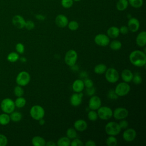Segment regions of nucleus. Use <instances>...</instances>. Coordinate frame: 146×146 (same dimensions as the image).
I'll return each mask as SVG.
<instances>
[{"mask_svg": "<svg viewBox=\"0 0 146 146\" xmlns=\"http://www.w3.org/2000/svg\"><path fill=\"white\" fill-rule=\"evenodd\" d=\"M78 59V54L74 50H70L67 51L64 56L65 63L70 66H74Z\"/></svg>", "mask_w": 146, "mask_h": 146, "instance_id": "6", "label": "nucleus"}, {"mask_svg": "<svg viewBox=\"0 0 146 146\" xmlns=\"http://www.w3.org/2000/svg\"><path fill=\"white\" fill-rule=\"evenodd\" d=\"M83 93L75 92L70 97V103L74 107H78L80 105L82 102Z\"/></svg>", "mask_w": 146, "mask_h": 146, "instance_id": "15", "label": "nucleus"}, {"mask_svg": "<svg viewBox=\"0 0 146 146\" xmlns=\"http://www.w3.org/2000/svg\"><path fill=\"white\" fill-rule=\"evenodd\" d=\"M129 59L132 64L136 67H143L146 64L145 52L140 50H134L129 55Z\"/></svg>", "mask_w": 146, "mask_h": 146, "instance_id": "1", "label": "nucleus"}, {"mask_svg": "<svg viewBox=\"0 0 146 146\" xmlns=\"http://www.w3.org/2000/svg\"><path fill=\"white\" fill-rule=\"evenodd\" d=\"M84 88V84L83 80L82 79L75 80L72 85V88L75 92H81Z\"/></svg>", "mask_w": 146, "mask_h": 146, "instance_id": "20", "label": "nucleus"}, {"mask_svg": "<svg viewBox=\"0 0 146 146\" xmlns=\"http://www.w3.org/2000/svg\"><path fill=\"white\" fill-rule=\"evenodd\" d=\"M55 22L59 27L63 28L67 26L68 20L66 15L63 14H59L55 18Z\"/></svg>", "mask_w": 146, "mask_h": 146, "instance_id": "17", "label": "nucleus"}, {"mask_svg": "<svg viewBox=\"0 0 146 146\" xmlns=\"http://www.w3.org/2000/svg\"><path fill=\"white\" fill-rule=\"evenodd\" d=\"M128 6V0H119L116 3V9L119 11L125 10Z\"/></svg>", "mask_w": 146, "mask_h": 146, "instance_id": "27", "label": "nucleus"}, {"mask_svg": "<svg viewBox=\"0 0 146 146\" xmlns=\"http://www.w3.org/2000/svg\"><path fill=\"white\" fill-rule=\"evenodd\" d=\"M46 145L47 146H56V143H55L54 141H48L47 143H46Z\"/></svg>", "mask_w": 146, "mask_h": 146, "instance_id": "50", "label": "nucleus"}, {"mask_svg": "<svg viewBox=\"0 0 146 146\" xmlns=\"http://www.w3.org/2000/svg\"><path fill=\"white\" fill-rule=\"evenodd\" d=\"M15 50L17 53L22 54L25 52V46L22 43H18L15 46Z\"/></svg>", "mask_w": 146, "mask_h": 146, "instance_id": "39", "label": "nucleus"}, {"mask_svg": "<svg viewBox=\"0 0 146 146\" xmlns=\"http://www.w3.org/2000/svg\"><path fill=\"white\" fill-rule=\"evenodd\" d=\"M133 74L132 71L128 69H124L121 73V77L122 80L127 83H129L132 81Z\"/></svg>", "mask_w": 146, "mask_h": 146, "instance_id": "21", "label": "nucleus"}, {"mask_svg": "<svg viewBox=\"0 0 146 146\" xmlns=\"http://www.w3.org/2000/svg\"><path fill=\"white\" fill-rule=\"evenodd\" d=\"M132 80L133 81L134 84H139L142 82V78L139 74H136L135 75L133 76V78Z\"/></svg>", "mask_w": 146, "mask_h": 146, "instance_id": "41", "label": "nucleus"}, {"mask_svg": "<svg viewBox=\"0 0 146 146\" xmlns=\"http://www.w3.org/2000/svg\"><path fill=\"white\" fill-rule=\"evenodd\" d=\"M112 116L116 120L125 119L128 116V111L124 107H117L113 111Z\"/></svg>", "mask_w": 146, "mask_h": 146, "instance_id": "10", "label": "nucleus"}, {"mask_svg": "<svg viewBox=\"0 0 146 146\" xmlns=\"http://www.w3.org/2000/svg\"><path fill=\"white\" fill-rule=\"evenodd\" d=\"M71 140L67 136H63L59 138L56 141L58 146H69L70 145Z\"/></svg>", "mask_w": 146, "mask_h": 146, "instance_id": "25", "label": "nucleus"}, {"mask_svg": "<svg viewBox=\"0 0 146 146\" xmlns=\"http://www.w3.org/2000/svg\"><path fill=\"white\" fill-rule=\"evenodd\" d=\"M102 106V100L100 98L96 95L91 96L88 102V107L92 110H97Z\"/></svg>", "mask_w": 146, "mask_h": 146, "instance_id": "12", "label": "nucleus"}, {"mask_svg": "<svg viewBox=\"0 0 146 146\" xmlns=\"http://www.w3.org/2000/svg\"><path fill=\"white\" fill-rule=\"evenodd\" d=\"M18 59H19V56L18 53L16 52H11L9 53L7 56V60L11 63L15 62Z\"/></svg>", "mask_w": 146, "mask_h": 146, "instance_id": "31", "label": "nucleus"}, {"mask_svg": "<svg viewBox=\"0 0 146 146\" xmlns=\"http://www.w3.org/2000/svg\"><path fill=\"white\" fill-rule=\"evenodd\" d=\"M14 94L17 97L22 96L24 94V90L21 86H17L14 88Z\"/></svg>", "mask_w": 146, "mask_h": 146, "instance_id": "35", "label": "nucleus"}, {"mask_svg": "<svg viewBox=\"0 0 146 146\" xmlns=\"http://www.w3.org/2000/svg\"><path fill=\"white\" fill-rule=\"evenodd\" d=\"M128 3L134 8H140L143 4V0H128Z\"/></svg>", "mask_w": 146, "mask_h": 146, "instance_id": "34", "label": "nucleus"}, {"mask_svg": "<svg viewBox=\"0 0 146 146\" xmlns=\"http://www.w3.org/2000/svg\"><path fill=\"white\" fill-rule=\"evenodd\" d=\"M38 121H39V124L41 125H44V123H45V120H44V119H43V118H42V119H39Z\"/></svg>", "mask_w": 146, "mask_h": 146, "instance_id": "51", "label": "nucleus"}, {"mask_svg": "<svg viewBox=\"0 0 146 146\" xmlns=\"http://www.w3.org/2000/svg\"><path fill=\"white\" fill-rule=\"evenodd\" d=\"M30 81V75L29 73L25 71H21L16 77V83L22 87L27 85Z\"/></svg>", "mask_w": 146, "mask_h": 146, "instance_id": "9", "label": "nucleus"}, {"mask_svg": "<svg viewBox=\"0 0 146 146\" xmlns=\"http://www.w3.org/2000/svg\"><path fill=\"white\" fill-rule=\"evenodd\" d=\"M10 120L14 122H18L22 118V115L21 112L18 111H13L9 115Z\"/></svg>", "mask_w": 146, "mask_h": 146, "instance_id": "26", "label": "nucleus"}, {"mask_svg": "<svg viewBox=\"0 0 146 146\" xmlns=\"http://www.w3.org/2000/svg\"><path fill=\"white\" fill-rule=\"evenodd\" d=\"M131 88L128 83L124 82L118 83L114 90L118 96H124L129 92Z\"/></svg>", "mask_w": 146, "mask_h": 146, "instance_id": "5", "label": "nucleus"}, {"mask_svg": "<svg viewBox=\"0 0 146 146\" xmlns=\"http://www.w3.org/2000/svg\"><path fill=\"white\" fill-rule=\"evenodd\" d=\"M87 117L90 121H94L98 119V115L97 112H96L95 110H91L87 113Z\"/></svg>", "mask_w": 146, "mask_h": 146, "instance_id": "36", "label": "nucleus"}, {"mask_svg": "<svg viewBox=\"0 0 146 146\" xmlns=\"http://www.w3.org/2000/svg\"><path fill=\"white\" fill-rule=\"evenodd\" d=\"M74 1H81V0H73Z\"/></svg>", "mask_w": 146, "mask_h": 146, "instance_id": "53", "label": "nucleus"}, {"mask_svg": "<svg viewBox=\"0 0 146 146\" xmlns=\"http://www.w3.org/2000/svg\"><path fill=\"white\" fill-rule=\"evenodd\" d=\"M1 110L6 113L10 114L15 110V106L14 101L10 98L3 99L0 104Z\"/></svg>", "mask_w": 146, "mask_h": 146, "instance_id": "4", "label": "nucleus"}, {"mask_svg": "<svg viewBox=\"0 0 146 146\" xmlns=\"http://www.w3.org/2000/svg\"><path fill=\"white\" fill-rule=\"evenodd\" d=\"M83 82H84V87H86V88H90L94 86V82L90 79L87 78L83 81Z\"/></svg>", "mask_w": 146, "mask_h": 146, "instance_id": "46", "label": "nucleus"}, {"mask_svg": "<svg viewBox=\"0 0 146 146\" xmlns=\"http://www.w3.org/2000/svg\"><path fill=\"white\" fill-rule=\"evenodd\" d=\"M87 122L83 119L76 120L74 123V128L79 132H83L87 129Z\"/></svg>", "mask_w": 146, "mask_h": 146, "instance_id": "18", "label": "nucleus"}, {"mask_svg": "<svg viewBox=\"0 0 146 146\" xmlns=\"http://www.w3.org/2000/svg\"><path fill=\"white\" fill-rule=\"evenodd\" d=\"M30 115L34 120L38 121L39 119L44 117L45 111L40 106L34 105L30 108Z\"/></svg>", "mask_w": 146, "mask_h": 146, "instance_id": "3", "label": "nucleus"}, {"mask_svg": "<svg viewBox=\"0 0 146 146\" xmlns=\"http://www.w3.org/2000/svg\"><path fill=\"white\" fill-rule=\"evenodd\" d=\"M105 131L109 136H116L120 133L121 128L119 124L115 121H110L105 125Z\"/></svg>", "mask_w": 146, "mask_h": 146, "instance_id": "2", "label": "nucleus"}, {"mask_svg": "<svg viewBox=\"0 0 146 146\" xmlns=\"http://www.w3.org/2000/svg\"><path fill=\"white\" fill-rule=\"evenodd\" d=\"M108 98L112 100H115L117 99L118 98V96L116 95V94L114 90H111L108 92Z\"/></svg>", "mask_w": 146, "mask_h": 146, "instance_id": "44", "label": "nucleus"}, {"mask_svg": "<svg viewBox=\"0 0 146 146\" xmlns=\"http://www.w3.org/2000/svg\"><path fill=\"white\" fill-rule=\"evenodd\" d=\"M14 103H15V107L20 108L25 106L26 104V100L22 96L17 97V98L14 101Z\"/></svg>", "mask_w": 146, "mask_h": 146, "instance_id": "29", "label": "nucleus"}, {"mask_svg": "<svg viewBox=\"0 0 146 146\" xmlns=\"http://www.w3.org/2000/svg\"><path fill=\"white\" fill-rule=\"evenodd\" d=\"M84 145H86V146H95L96 143L94 140H89L87 141Z\"/></svg>", "mask_w": 146, "mask_h": 146, "instance_id": "49", "label": "nucleus"}, {"mask_svg": "<svg viewBox=\"0 0 146 146\" xmlns=\"http://www.w3.org/2000/svg\"><path fill=\"white\" fill-rule=\"evenodd\" d=\"M107 35L109 38H116L119 36L120 34L119 29L116 26H111L108 29L107 31Z\"/></svg>", "mask_w": 146, "mask_h": 146, "instance_id": "22", "label": "nucleus"}, {"mask_svg": "<svg viewBox=\"0 0 146 146\" xmlns=\"http://www.w3.org/2000/svg\"><path fill=\"white\" fill-rule=\"evenodd\" d=\"M66 136L70 139H73L76 137L77 133L76 130L73 128H69L66 131Z\"/></svg>", "mask_w": 146, "mask_h": 146, "instance_id": "32", "label": "nucleus"}, {"mask_svg": "<svg viewBox=\"0 0 146 146\" xmlns=\"http://www.w3.org/2000/svg\"><path fill=\"white\" fill-rule=\"evenodd\" d=\"M105 78L108 82L115 83L118 81L119 79V74L115 68L110 67L107 68L106 71Z\"/></svg>", "mask_w": 146, "mask_h": 146, "instance_id": "8", "label": "nucleus"}, {"mask_svg": "<svg viewBox=\"0 0 146 146\" xmlns=\"http://www.w3.org/2000/svg\"><path fill=\"white\" fill-rule=\"evenodd\" d=\"M95 93V88L94 87V86L90 88H86V94L88 96H91L94 95Z\"/></svg>", "mask_w": 146, "mask_h": 146, "instance_id": "47", "label": "nucleus"}, {"mask_svg": "<svg viewBox=\"0 0 146 146\" xmlns=\"http://www.w3.org/2000/svg\"><path fill=\"white\" fill-rule=\"evenodd\" d=\"M26 21L24 18L20 15H15L12 19L13 25L19 29H22L25 27Z\"/></svg>", "mask_w": 146, "mask_h": 146, "instance_id": "14", "label": "nucleus"}, {"mask_svg": "<svg viewBox=\"0 0 146 146\" xmlns=\"http://www.w3.org/2000/svg\"><path fill=\"white\" fill-rule=\"evenodd\" d=\"M73 0H62L61 5L65 9L70 8L73 5Z\"/></svg>", "mask_w": 146, "mask_h": 146, "instance_id": "38", "label": "nucleus"}, {"mask_svg": "<svg viewBox=\"0 0 146 146\" xmlns=\"http://www.w3.org/2000/svg\"><path fill=\"white\" fill-rule=\"evenodd\" d=\"M25 27L28 30H31L34 29V28L35 27V24L33 21L29 20V21H26Z\"/></svg>", "mask_w": 146, "mask_h": 146, "instance_id": "42", "label": "nucleus"}, {"mask_svg": "<svg viewBox=\"0 0 146 146\" xmlns=\"http://www.w3.org/2000/svg\"><path fill=\"white\" fill-rule=\"evenodd\" d=\"M95 43L100 46L106 47L110 43V38L107 35L104 34H99L94 38Z\"/></svg>", "mask_w": 146, "mask_h": 146, "instance_id": "11", "label": "nucleus"}, {"mask_svg": "<svg viewBox=\"0 0 146 146\" xmlns=\"http://www.w3.org/2000/svg\"><path fill=\"white\" fill-rule=\"evenodd\" d=\"M136 43L139 47H145L146 44V32L145 31H143L138 34L136 38Z\"/></svg>", "mask_w": 146, "mask_h": 146, "instance_id": "19", "label": "nucleus"}, {"mask_svg": "<svg viewBox=\"0 0 146 146\" xmlns=\"http://www.w3.org/2000/svg\"><path fill=\"white\" fill-rule=\"evenodd\" d=\"M123 133V138L127 142H131L136 137V132L133 128H126Z\"/></svg>", "mask_w": 146, "mask_h": 146, "instance_id": "13", "label": "nucleus"}, {"mask_svg": "<svg viewBox=\"0 0 146 146\" xmlns=\"http://www.w3.org/2000/svg\"><path fill=\"white\" fill-rule=\"evenodd\" d=\"M120 122L118 123L121 129H125L128 127V122L125 119L120 120Z\"/></svg>", "mask_w": 146, "mask_h": 146, "instance_id": "45", "label": "nucleus"}, {"mask_svg": "<svg viewBox=\"0 0 146 146\" xmlns=\"http://www.w3.org/2000/svg\"><path fill=\"white\" fill-rule=\"evenodd\" d=\"M71 146H83L84 145V144L83 141L78 138L73 139L72 141H71L70 143Z\"/></svg>", "mask_w": 146, "mask_h": 146, "instance_id": "40", "label": "nucleus"}, {"mask_svg": "<svg viewBox=\"0 0 146 146\" xmlns=\"http://www.w3.org/2000/svg\"><path fill=\"white\" fill-rule=\"evenodd\" d=\"M129 31L135 33L138 31L140 27V23L139 20L136 18H131L129 19L128 21V26H127Z\"/></svg>", "mask_w": 146, "mask_h": 146, "instance_id": "16", "label": "nucleus"}, {"mask_svg": "<svg viewBox=\"0 0 146 146\" xmlns=\"http://www.w3.org/2000/svg\"><path fill=\"white\" fill-rule=\"evenodd\" d=\"M8 143L7 137L3 135L0 134V146H6Z\"/></svg>", "mask_w": 146, "mask_h": 146, "instance_id": "43", "label": "nucleus"}, {"mask_svg": "<svg viewBox=\"0 0 146 146\" xmlns=\"http://www.w3.org/2000/svg\"><path fill=\"white\" fill-rule=\"evenodd\" d=\"M112 110L107 106H100L97 110L98 117L103 120H107L112 116Z\"/></svg>", "mask_w": 146, "mask_h": 146, "instance_id": "7", "label": "nucleus"}, {"mask_svg": "<svg viewBox=\"0 0 146 146\" xmlns=\"http://www.w3.org/2000/svg\"><path fill=\"white\" fill-rule=\"evenodd\" d=\"M10 121V116L8 113H3L0 114V124L2 125H6Z\"/></svg>", "mask_w": 146, "mask_h": 146, "instance_id": "28", "label": "nucleus"}, {"mask_svg": "<svg viewBox=\"0 0 146 146\" xmlns=\"http://www.w3.org/2000/svg\"><path fill=\"white\" fill-rule=\"evenodd\" d=\"M119 31H120V34L124 35V34H127L128 33L129 29L127 26H122L120 27Z\"/></svg>", "mask_w": 146, "mask_h": 146, "instance_id": "48", "label": "nucleus"}, {"mask_svg": "<svg viewBox=\"0 0 146 146\" xmlns=\"http://www.w3.org/2000/svg\"><path fill=\"white\" fill-rule=\"evenodd\" d=\"M68 27L71 31H75L79 28V23L76 21H71L68 23Z\"/></svg>", "mask_w": 146, "mask_h": 146, "instance_id": "37", "label": "nucleus"}, {"mask_svg": "<svg viewBox=\"0 0 146 146\" xmlns=\"http://www.w3.org/2000/svg\"><path fill=\"white\" fill-rule=\"evenodd\" d=\"M20 60H21L22 62H26V58H25V57H21V58H20Z\"/></svg>", "mask_w": 146, "mask_h": 146, "instance_id": "52", "label": "nucleus"}, {"mask_svg": "<svg viewBox=\"0 0 146 146\" xmlns=\"http://www.w3.org/2000/svg\"><path fill=\"white\" fill-rule=\"evenodd\" d=\"M106 143L108 146H116L117 144V140L115 136H109L107 138Z\"/></svg>", "mask_w": 146, "mask_h": 146, "instance_id": "33", "label": "nucleus"}, {"mask_svg": "<svg viewBox=\"0 0 146 146\" xmlns=\"http://www.w3.org/2000/svg\"><path fill=\"white\" fill-rule=\"evenodd\" d=\"M107 66L103 63H100L96 65L94 68V71L95 74L98 75H102L105 73L107 70Z\"/></svg>", "mask_w": 146, "mask_h": 146, "instance_id": "24", "label": "nucleus"}, {"mask_svg": "<svg viewBox=\"0 0 146 146\" xmlns=\"http://www.w3.org/2000/svg\"><path fill=\"white\" fill-rule=\"evenodd\" d=\"M32 144L34 146H44L46 145V140L40 136H35L32 138Z\"/></svg>", "mask_w": 146, "mask_h": 146, "instance_id": "23", "label": "nucleus"}, {"mask_svg": "<svg viewBox=\"0 0 146 146\" xmlns=\"http://www.w3.org/2000/svg\"><path fill=\"white\" fill-rule=\"evenodd\" d=\"M109 44L111 49L114 51H117L120 50L122 46L121 43L118 40H113L112 42H111Z\"/></svg>", "mask_w": 146, "mask_h": 146, "instance_id": "30", "label": "nucleus"}]
</instances>
